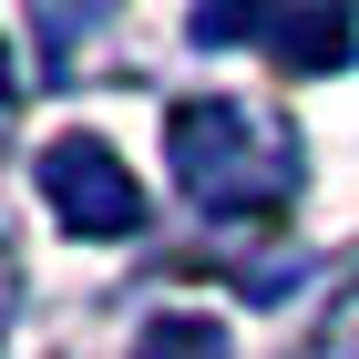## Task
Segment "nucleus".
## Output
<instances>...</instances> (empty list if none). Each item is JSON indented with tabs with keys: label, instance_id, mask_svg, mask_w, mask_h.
<instances>
[{
	"label": "nucleus",
	"instance_id": "f03ea898",
	"mask_svg": "<svg viewBox=\"0 0 359 359\" xmlns=\"http://www.w3.org/2000/svg\"><path fill=\"white\" fill-rule=\"evenodd\" d=\"M144 359H226V339L205 329V318H154V339H144Z\"/></svg>",
	"mask_w": 359,
	"mask_h": 359
},
{
	"label": "nucleus",
	"instance_id": "f257e3e1",
	"mask_svg": "<svg viewBox=\"0 0 359 359\" xmlns=\"http://www.w3.org/2000/svg\"><path fill=\"white\" fill-rule=\"evenodd\" d=\"M41 185H52V205L83 236H123V226L144 216V195L123 185V165H113L103 144H52V165H41Z\"/></svg>",
	"mask_w": 359,
	"mask_h": 359
}]
</instances>
